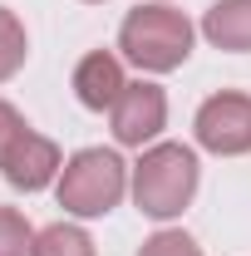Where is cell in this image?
I'll use <instances>...</instances> for the list:
<instances>
[{
  "instance_id": "obj_1",
  "label": "cell",
  "mask_w": 251,
  "mask_h": 256,
  "mask_svg": "<svg viewBox=\"0 0 251 256\" xmlns=\"http://www.w3.org/2000/svg\"><path fill=\"white\" fill-rule=\"evenodd\" d=\"M197 192V153L188 143H153L133 168V202L143 217H178Z\"/></svg>"
},
{
  "instance_id": "obj_2",
  "label": "cell",
  "mask_w": 251,
  "mask_h": 256,
  "mask_svg": "<svg viewBox=\"0 0 251 256\" xmlns=\"http://www.w3.org/2000/svg\"><path fill=\"white\" fill-rule=\"evenodd\" d=\"M118 50L148 74H168L192 54V20L172 5H138L118 30Z\"/></svg>"
},
{
  "instance_id": "obj_3",
  "label": "cell",
  "mask_w": 251,
  "mask_h": 256,
  "mask_svg": "<svg viewBox=\"0 0 251 256\" xmlns=\"http://www.w3.org/2000/svg\"><path fill=\"white\" fill-rule=\"evenodd\" d=\"M128 168L114 148H84L64 162L60 172V207L74 217H104L124 202Z\"/></svg>"
},
{
  "instance_id": "obj_4",
  "label": "cell",
  "mask_w": 251,
  "mask_h": 256,
  "mask_svg": "<svg viewBox=\"0 0 251 256\" xmlns=\"http://www.w3.org/2000/svg\"><path fill=\"white\" fill-rule=\"evenodd\" d=\"M197 143L217 158H242L251 153V98L236 89H222L197 108Z\"/></svg>"
},
{
  "instance_id": "obj_5",
  "label": "cell",
  "mask_w": 251,
  "mask_h": 256,
  "mask_svg": "<svg viewBox=\"0 0 251 256\" xmlns=\"http://www.w3.org/2000/svg\"><path fill=\"white\" fill-rule=\"evenodd\" d=\"M108 118H114V138L124 148H143V143H153L168 128V94L158 84H148V79L124 84V94L108 108Z\"/></svg>"
},
{
  "instance_id": "obj_6",
  "label": "cell",
  "mask_w": 251,
  "mask_h": 256,
  "mask_svg": "<svg viewBox=\"0 0 251 256\" xmlns=\"http://www.w3.org/2000/svg\"><path fill=\"white\" fill-rule=\"evenodd\" d=\"M0 172H5L10 188L40 192V188H50V182L64 172V158H60V148H54V138H44V133L25 128V133L10 143V153L0 158Z\"/></svg>"
},
{
  "instance_id": "obj_7",
  "label": "cell",
  "mask_w": 251,
  "mask_h": 256,
  "mask_svg": "<svg viewBox=\"0 0 251 256\" xmlns=\"http://www.w3.org/2000/svg\"><path fill=\"white\" fill-rule=\"evenodd\" d=\"M124 84H128L124 64L114 60L108 50H94V54H84V60L74 64V94H79L84 108H94V114L114 108L118 94H124Z\"/></svg>"
},
{
  "instance_id": "obj_8",
  "label": "cell",
  "mask_w": 251,
  "mask_h": 256,
  "mask_svg": "<svg viewBox=\"0 0 251 256\" xmlns=\"http://www.w3.org/2000/svg\"><path fill=\"white\" fill-rule=\"evenodd\" d=\"M202 34L232 50V54H251V0H217L207 15H202Z\"/></svg>"
},
{
  "instance_id": "obj_9",
  "label": "cell",
  "mask_w": 251,
  "mask_h": 256,
  "mask_svg": "<svg viewBox=\"0 0 251 256\" xmlns=\"http://www.w3.org/2000/svg\"><path fill=\"white\" fill-rule=\"evenodd\" d=\"M30 256H94V242H89L84 226L50 222L44 232H34V252Z\"/></svg>"
},
{
  "instance_id": "obj_10",
  "label": "cell",
  "mask_w": 251,
  "mask_h": 256,
  "mask_svg": "<svg viewBox=\"0 0 251 256\" xmlns=\"http://www.w3.org/2000/svg\"><path fill=\"white\" fill-rule=\"evenodd\" d=\"M25 54H30V40H25V25H20V15L0 5V84H5L10 74H20Z\"/></svg>"
},
{
  "instance_id": "obj_11",
  "label": "cell",
  "mask_w": 251,
  "mask_h": 256,
  "mask_svg": "<svg viewBox=\"0 0 251 256\" xmlns=\"http://www.w3.org/2000/svg\"><path fill=\"white\" fill-rule=\"evenodd\" d=\"M34 252V232L15 207H0V256H30Z\"/></svg>"
},
{
  "instance_id": "obj_12",
  "label": "cell",
  "mask_w": 251,
  "mask_h": 256,
  "mask_svg": "<svg viewBox=\"0 0 251 256\" xmlns=\"http://www.w3.org/2000/svg\"><path fill=\"white\" fill-rule=\"evenodd\" d=\"M138 256H202V246L192 242L188 232H158V236L143 242V252H138Z\"/></svg>"
},
{
  "instance_id": "obj_13",
  "label": "cell",
  "mask_w": 251,
  "mask_h": 256,
  "mask_svg": "<svg viewBox=\"0 0 251 256\" xmlns=\"http://www.w3.org/2000/svg\"><path fill=\"white\" fill-rule=\"evenodd\" d=\"M25 118H20V108H15V104H5V98H0V158H5V153H10V143H15V138H20V133H25Z\"/></svg>"
},
{
  "instance_id": "obj_14",
  "label": "cell",
  "mask_w": 251,
  "mask_h": 256,
  "mask_svg": "<svg viewBox=\"0 0 251 256\" xmlns=\"http://www.w3.org/2000/svg\"><path fill=\"white\" fill-rule=\"evenodd\" d=\"M89 5H98V0H89Z\"/></svg>"
}]
</instances>
